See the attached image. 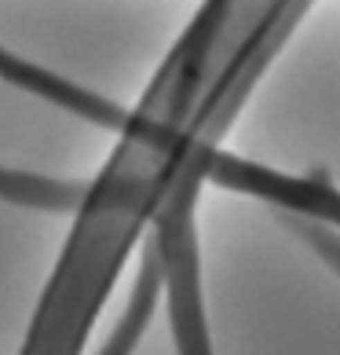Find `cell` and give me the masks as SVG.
<instances>
[{
	"label": "cell",
	"instance_id": "obj_1",
	"mask_svg": "<svg viewBox=\"0 0 340 355\" xmlns=\"http://www.w3.org/2000/svg\"><path fill=\"white\" fill-rule=\"evenodd\" d=\"M213 143H194L187 150L179 176L150 216V234L165 257V304H168V330L176 340V355H213L202 308V271H198V227L194 209L198 191L208 180V154Z\"/></svg>",
	"mask_w": 340,
	"mask_h": 355
},
{
	"label": "cell",
	"instance_id": "obj_2",
	"mask_svg": "<svg viewBox=\"0 0 340 355\" xmlns=\"http://www.w3.org/2000/svg\"><path fill=\"white\" fill-rule=\"evenodd\" d=\"M0 70H4V81L8 85H15L22 92H33V96L55 103V107L70 110L77 117H84V121L99 125V128L125 132L128 121H132V110H125L121 103L99 96V92H88V88L77 85V81H66V77L51 73L44 67H33V62L19 59L15 51H4V55H0Z\"/></svg>",
	"mask_w": 340,
	"mask_h": 355
},
{
	"label": "cell",
	"instance_id": "obj_3",
	"mask_svg": "<svg viewBox=\"0 0 340 355\" xmlns=\"http://www.w3.org/2000/svg\"><path fill=\"white\" fill-rule=\"evenodd\" d=\"M165 297V257H161V245L158 239H147L143 245V257H139V271H136V282H132V293H128V304L121 322L114 326V334L107 337L99 355H132L139 337L147 334V326L158 311V300Z\"/></svg>",
	"mask_w": 340,
	"mask_h": 355
},
{
	"label": "cell",
	"instance_id": "obj_4",
	"mask_svg": "<svg viewBox=\"0 0 340 355\" xmlns=\"http://www.w3.org/2000/svg\"><path fill=\"white\" fill-rule=\"evenodd\" d=\"M4 198L11 205H26V209H44V213H81L88 187L91 183L81 180H55V176H41V173H22V168H4Z\"/></svg>",
	"mask_w": 340,
	"mask_h": 355
},
{
	"label": "cell",
	"instance_id": "obj_5",
	"mask_svg": "<svg viewBox=\"0 0 340 355\" xmlns=\"http://www.w3.org/2000/svg\"><path fill=\"white\" fill-rule=\"evenodd\" d=\"M285 220H289V227L340 275V234L330 227V223L315 220V216H300V213H285Z\"/></svg>",
	"mask_w": 340,
	"mask_h": 355
}]
</instances>
